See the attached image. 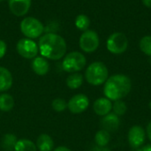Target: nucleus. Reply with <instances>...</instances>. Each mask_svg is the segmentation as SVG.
Segmentation results:
<instances>
[{"label": "nucleus", "instance_id": "2f4dec72", "mask_svg": "<svg viewBox=\"0 0 151 151\" xmlns=\"http://www.w3.org/2000/svg\"><path fill=\"white\" fill-rule=\"evenodd\" d=\"M4 1H6V0H0V2H4Z\"/></svg>", "mask_w": 151, "mask_h": 151}, {"label": "nucleus", "instance_id": "f8f14e48", "mask_svg": "<svg viewBox=\"0 0 151 151\" xmlns=\"http://www.w3.org/2000/svg\"><path fill=\"white\" fill-rule=\"evenodd\" d=\"M101 126L103 129L110 132H115L119 129L120 126V119L119 117L114 113H109L103 117L101 120Z\"/></svg>", "mask_w": 151, "mask_h": 151}, {"label": "nucleus", "instance_id": "393cba45", "mask_svg": "<svg viewBox=\"0 0 151 151\" xmlns=\"http://www.w3.org/2000/svg\"><path fill=\"white\" fill-rule=\"evenodd\" d=\"M51 106L55 111L61 112V111H64L67 108V104L62 98H56L52 101Z\"/></svg>", "mask_w": 151, "mask_h": 151}, {"label": "nucleus", "instance_id": "cd10ccee", "mask_svg": "<svg viewBox=\"0 0 151 151\" xmlns=\"http://www.w3.org/2000/svg\"><path fill=\"white\" fill-rule=\"evenodd\" d=\"M53 151H72L70 149H68L67 147H65V146H59L58 148H56Z\"/></svg>", "mask_w": 151, "mask_h": 151}, {"label": "nucleus", "instance_id": "473e14b6", "mask_svg": "<svg viewBox=\"0 0 151 151\" xmlns=\"http://www.w3.org/2000/svg\"><path fill=\"white\" fill-rule=\"evenodd\" d=\"M150 109H151V102L150 103Z\"/></svg>", "mask_w": 151, "mask_h": 151}, {"label": "nucleus", "instance_id": "1a4fd4ad", "mask_svg": "<svg viewBox=\"0 0 151 151\" xmlns=\"http://www.w3.org/2000/svg\"><path fill=\"white\" fill-rule=\"evenodd\" d=\"M89 105V99L86 95L78 94L73 96L67 104L68 110L74 114H79L85 111Z\"/></svg>", "mask_w": 151, "mask_h": 151}, {"label": "nucleus", "instance_id": "ddd939ff", "mask_svg": "<svg viewBox=\"0 0 151 151\" xmlns=\"http://www.w3.org/2000/svg\"><path fill=\"white\" fill-rule=\"evenodd\" d=\"M93 109L96 114H97L98 116H105L109 114L112 110V104L108 98L101 97L95 101L93 104Z\"/></svg>", "mask_w": 151, "mask_h": 151}, {"label": "nucleus", "instance_id": "b1692460", "mask_svg": "<svg viewBox=\"0 0 151 151\" xmlns=\"http://www.w3.org/2000/svg\"><path fill=\"white\" fill-rule=\"evenodd\" d=\"M112 110H113L114 114L120 117V116H123L127 112V106L125 102L121 100H118V101H115L114 104H112Z\"/></svg>", "mask_w": 151, "mask_h": 151}, {"label": "nucleus", "instance_id": "c85d7f7f", "mask_svg": "<svg viewBox=\"0 0 151 151\" xmlns=\"http://www.w3.org/2000/svg\"><path fill=\"white\" fill-rule=\"evenodd\" d=\"M147 135H148L149 139L151 141V121L147 126Z\"/></svg>", "mask_w": 151, "mask_h": 151}, {"label": "nucleus", "instance_id": "2eb2a0df", "mask_svg": "<svg viewBox=\"0 0 151 151\" xmlns=\"http://www.w3.org/2000/svg\"><path fill=\"white\" fill-rule=\"evenodd\" d=\"M12 75L5 67L0 66V92L9 90L12 86Z\"/></svg>", "mask_w": 151, "mask_h": 151}, {"label": "nucleus", "instance_id": "9b49d317", "mask_svg": "<svg viewBox=\"0 0 151 151\" xmlns=\"http://www.w3.org/2000/svg\"><path fill=\"white\" fill-rule=\"evenodd\" d=\"M31 6V0H9V8L12 13L17 17L26 15Z\"/></svg>", "mask_w": 151, "mask_h": 151}, {"label": "nucleus", "instance_id": "4be33fe9", "mask_svg": "<svg viewBox=\"0 0 151 151\" xmlns=\"http://www.w3.org/2000/svg\"><path fill=\"white\" fill-rule=\"evenodd\" d=\"M75 26L81 31H86L90 26V19L85 14H80L75 19Z\"/></svg>", "mask_w": 151, "mask_h": 151}, {"label": "nucleus", "instance_id": "bb28decb", "mask_svg": "<svg viewBox=\"0 0 151 151\" xmlns=\"http://www.w3.org/2000/svg\"><path fill=\"white\" fill-rule=\"evenodd\" d=\"M92 151H111L110 149H108V148H106V147H99V146H96V147H95Z\"/></svg>", "mask_w": 151, "mask_h": 151}, {"label": "nucleus", "instance_id": "aec40b11", "mask_svg": "<svg viewBox=\"0 0 151 151\" xmlns=\"http://www.w3.org/2000/svg\"><path fill=\"white\" fill-rule=\"evenodd\" d=\"M14 151H36V146L30 140L21 139L17 142Z\"/></svg>", "mask_w": 151, "mask_h": 151}, {"label": "nucleus", "instance_id": "39448f33", "mask_svg": "<svg viewBox=\"0 0 151 151\" xmlns=\"http://www.w3.org/2000/svg\"><path fill=\"white\" fill-rule=\"evenodd\" d=\"M87 60L85 56L78 51H73L68 53L62 62L63 69L67 73H78L82 70L86 65Z\"/></svg>", "mask_w": 151, "mask_h": 151}, {"label": "nucleus", "instance_id": "f257e3e1", "mask_svg": "<svg viewBox=\"0 0 151 151\" xmlns=\"http://www.w3.org/2000/svg\"><path fill=\"white\" fill-rule=\"evenodd\" d=\"M38 48L43 58L51 60H58L62 58L66 52V42L59 35L47 33L40 38Z\"/></svg>", "mask_w": 151, "mask_h": 151}, {"label": "nucleus", "instance_id": "423d86ee", "mask_svg": "<svg viewBox=\"0 0 151 151\" xmlns=\"http://www.w3.org/2000/svg\"><path fill=\"white\" fill-rule=\"evenodd\" d=\"M107 50L112 54H122L128 47V40L125 34L116 32L111 35L106 42Z\"/></svg>", "mask_w": 151, "mask_h": 151}, {"label": "nucleus", "instance_id": "f3484780", "mask_svg": "<svg viewBox=\"0 0 151 151\" xmlns=\"http://www.w3.org/2000/svg\"><path fill=\"white\" fill-rule=\"evenodd\" d=\"M83 83V76L81 73H73L66 79V85L71 89L79 88Z\"/></svg>", "mask_w": 151, "mask_h": 151}, {"label": "nucleus", "instance_id": "a878e982", "mask_svg": "<svg viewBox=\"0 0 151 151\" xmlns=\"http://www.w3.org/2000/svg\"><path fill=\"white\" fill-rule=\"evenodd\" d=\"M7 50V45L4 41L0 40V59L5 55Z\"/></svg>", "mask_w": 151, "mask_h": 151}, {"label": "nucleus", "instance_id": "20e7f679", "mask_svg": "<svg viewBox=\"0 0 151 151\" xmlns=\"http://www.w3.org/2000/svg\"><path fill=\"white\" fill-rule=\"evenodd\" d=\"M20 30L27 38L33 40L42 35L44 27L39 19L34 17H27L20 22Z\"/></svg>", "mask_w": 151, "mask_h": 151}, {"label": "nucleus", "instance_id": "6e6552de", "mask_svg": "<svg viewBox=\"0 0 151 151\" xmlns=\"http://www.w3.org/2000/svg\"><path fill=\"white\" fill-rule=\"evenodd\" d=\"M17 51L24 58H35L39 51L38 45L29 38H22L17 42Z\"/></svg>", "mask_w": 151, "mask_h": 151}, {"label": "nucleus", "instance_id": "6ab92c4d", "mask_svg": "<svg viewBox=\"0 0 151 151\" xmlns=\"http://www.w3.org/2000/svg\"><path fill=\"white\" fill-rule=\"evenodd\" d=\"M111 141V134L108 131L102 129L99 130L95 136V142L99 147H106Z\"/></svg>", "mask_w": 151, "mask_h": 151}, {"label": "nucleus", "instance_id": "4468645a", "mask_svg": "<svg viewBox=\"0 0 151 151\" xmlns=\"http://www.w3.org/2000/svg\"><path fill=\"white\" fill-rule=\"evenodd\" d=\"M32 69L37 75L43 76L50 70V64L43 57H35L32 61Z\"/></svg>", "mask_w": 151, "mask_h": 151}, {"label": "nucleus", "instance_id": "7c9ffc66", "mask_svg": "<svg viewBox=\"0 0 151 151\" xmlns=\"http://www.w3.org/2000/svg\"><path fill=\"white\" fill-rule=\"evenodd\" d=\"M143 5H145L148 8H151V0H142Z\"/></svg>", "mask_w": 151, "mask_h": 151}, {"label": "nucleus", "instance_id": "dca6fc26", "mask_svg": "<svg viewBox=\"0 0 151 151\" xmlns=\"http://www.w3.org/2000/svg\"><path fill=\"white\" fill-rule=\"evenodd\" d=\"M36 147L40 151H51L54 147V142L50 135L42 134L37 138Z\"/></svg>", "mask_w": 151, "mask_h": 151}, {"label": "nucleus", "instance_id": "9d476101", "mask_svg": "<svg viewBox=\"0 0 151 151\" xmlns=\"http://www.w3.org/2000/svg\"><path fill=\"white\" fill-rule=\"evenodd\" d=\"M145 130L141 126H134L129 129L127 139L130 146L138 149L142 146L145 142Z\"/></svg>", "mask_w": 151, "mask_h": 151}, {"label": "nucleus", "instance_id": "412c9836", "mask_svg": "<svg viewBox=\"0 0 151 151\" xmlns=\"http://www.w3.org/2000/svg\"><path fill=\"white\" fill-rule=\"evenodd\" d=\"M17 139L14 134H7L3 137L2 140V147L4 150L12 151L14 150V147L17 143Z\"/></svg>", "mask_w": 151, "mask_h": 151}, {"label": "nucleus", "instance_id": "f03ea898", "mask_svg": "<svg viewBox=\"0 0 151 151\" xmlns=\"http://www.w3.org/2000/svg\"><path fill=\"white\" fill-rule=\"evenodd\" d=\"M104 94L111 101H118L126 97L131 91L132 82L128 76L115 74L104 82Z\"/></svg>", "mask_w": 151, "mask_h": 151}, {"label": "nucleus", "instance_id": "0eeeda50", "mask_svg": "<svg viewBox=\"0 0 151 151\" xmlns=\"http://www.w3.org/2000/svg\"><path fill=\"white\" fill-rule=\"evenodd\" d=\"M79 43L81 49L87 53L96 51L99 46V37L97 33L94 30L84 31L80 37Z\"/></svg>", "mask_w": 151, "mask_h": 151}, {"label": "nucleus", "instance_id": "a211bd4d", "mask_svg": "<svg viewBox=\"0 0 151 151\" xmlns=\"http://www.w3.org/2000/svg\"><path fill=\"white\" fill-rule=\"evenodd\" d=\"M14 107V98L9 94L0 95V111H10Z\"/></svg>", "mask_w": 151, "mask_h": 151}, {"label": "nucleus", "instance_id": "7ed1b4c3", "mask_svg": "<svg viewBox=\"0 0 151 151\" xmlns=\"http://www.w3.org/2000/svg\"><path fill=\"white\" fill-rule=\"evenodd\" d=\"M108 68L103 62H94L90 64L85 73L86 81L94 86H99L104 83L108 79Z\"/></svg>", "mask_w": 151, "mask_h": 151}, {"label": "nucleus", "instance_id": "c756f323", "mask_svg": "<svg viewBox=\"0 0 151 151\" xmlns=\"http://www.w3.org/2000/svg\"><path fill=\"white\" fill-rule=\"evenodd\" d=\"M138 151H151V144H149V145H146V146L142 147L141 149L138 150Z\"/></svg>", "mask_w": 151, "mask_h": 151}, {"label": "nucleus", "instance_id": "5701e85b", "mask_svg": "<svg viewBox=\"0 0 151 151\" xmlns=\"http://www.w3.org/2000/svg\"><path fill=\"white\" fill-rule=\"evenodd\" d=\"M139 46L144 54L151 57V35H146L142 37L140 41Z\"/></svg>", "mask_w": 151, "mask_h": 151}]
</instances>
